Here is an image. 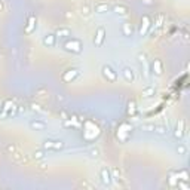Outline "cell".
Segmentation results:
<instances>
[{
    "label": "cell",
    "instance_id": "cell-1",
    "mask_svg": "<svg viewBox=\"0 0 190 190\" xmlns=\"http://www.w3.org/2000/svg\"><path fill=\"white\" fill-rule=\"evenodd\" d=\"M64 49H66L67 52H71V54H82V51H83V43H82L79 39L71 37L70 40H67L64 43Z\"/></svg>",
    "mask_w": 190,
    "mask_h": 190
},
{
    "label": "cell",
    "instance_id": "cell-2",
    "mask_svg": "<svg viewBox=\"0 0 190 190\" xmlns=\"http://www.w3.org/2000/svg\"><path fill=\"white\" fill-rule=\"evenodd\" d=\"M101 75L102 77L107 82H116L117 80V73L115 71V68L109 66V64H104L101 67Z\"/></svg>",
    "mask_w": 190,
    "mask_h": 190
},
{
    "label": "cell",
    "instance_id": "cell-3",
    "mask_svg": "<svg viewBox=\"0 0 190 190\" xmlns=\"http://www.w3.org/2000/svg\"><path fill=\"white\" fill-rule=\"evenodd\" d=\"M64 141H61V140H45L43 141V149L45 150H61L64 149Z\"/></svg>",
    "mask_w": 190,
    "mask_h": 190
},
{
    "label": "cell",
    "instance_id": "cell-4",
    "mask_svg": "<svg viewBox=\"0 0 190 190\" xmlns=\"http://www.w3.org/2000/svg\"><path fill=\"white\" fill-rule=\"evenodd\" d=\"M79 76H80V70H79V68H68L67 71L62 75V80L66 82V83H71V82H75Z\"/></svg>",
    "mask_w": 190,
    "mask_h": 190
},
{
    "label": "cell",
    "instance_id": "cell-5",
    "mask_svg": "<svg viewBox=\"0 0 190 190\" xmlns=\"http://www.w3.org/2000/svg\"><path fill=\"white\" fill-rule=\"evenodd\" d=\"M100 178H101V183L104 186H110L113 181V177H111V171L107 166H102L100 170Z\"/></svg>",
    "mask_w": 190,
    "mask_h": 190
},
{
    "label": "cell",
    "instance_id": "cell-6",
    "mask_svg": "<svg viewBox=\"0 0 190 190\" xmlns=\"http://www.w3.org/2000/svg\"><path fill=\"white\" fill-rule=\"evenodd\" d=\"M122 77H123V80L128 82V83H134V80H135V71L131 67H123L122 68Z\"/></svg>",
    "mask_w": 190,
    "mask_h": 190
},
{
    "label": "cell",
    "instance_id": "cell-7",
    "mask_svg": "<svg viewBox=\"0 0 190 190\" xmlns=\"http://www.w3.org/2000/svg\"><path fill=\"white\" fill-rule=\"evenodd\" d=\"M106 39V28L104 27H98L97 28V33H95V39H94V45L95 46H101L104 43Z\"/></svg>",
    "mask_w": 190,
    "mask_h": 190
},
{
    "label": "cell",
    "instance_id": "cell-8",
    "mask_svg": "<svg viewBox=\"0 0 190 190\" xmlns=\"http://www.w3.org/2000/svg\"><path fill=\"white\" fill-rule=\"evenodd\" d=\"M30 128L33 129V131H45L48 128L46 122H43L40 119H33V120H30Z\"/></svg>",
    "mask_w": 190,
    "mask_h": 190
},
{
    "label": "cell",
    "instance_id": "cell-9",
    "mask_svg": "<svg viewBox=\"0 0 190 190\" xmlns=\"http://www.w3.org/2000/svg\"><path fill=\"white\" fill-rule=\"evenodd\" d=\"M109 11H110V5L106 3V2H100V3H97L94 6L95 14H106V12H109Z\"/></svg>",
    "mask_w": 190,
    "mask_h": 190
},
{
    "label": "cell",
    "instance_id": "cell-10",
    "mask_svg": "<svg viewBox=\"0 0 190 190\" xmlns=\"http://www.w3.org/2000/svg\"><path fill=\"white\" fill-rule=\"evenodd\" d=\"M42 43L48 48H52L55 46V43H57V34H45V37H43V40Z\"/></svg>",
    "mask_w": 190,
    "mask_h": 190
},
{
    "label": "cell",
    "instance_id": "cell-11",
    "mask_svg": "<svg viewBox=\"0 0 190 190\" xmlns=\"http://www.w3.org/2000/svg\"><path fill=\"white\" fill-rule=\"evenodd\" d=\"M149 27H150V18L147 15H144L142 21H141V27H140V36H144V34L147 33Z\"/></svg>",
    "mask_w": 190,
    "mask_h": 190
},
{
    "label": "cell",
    "instance_id": "cell-12",
    "mask_svg": "<svg viewBox=\"0 0 190 190\" xmlns=\"http://www.w3.org/2000/svg\"><path fill=\"white\" fill-rule=\"evenodd\" d=\"M183 126H184V122H183V120H180V122L177 123L175 129H174V137H175L177 140H181V138H183V135H184Z\"/></svg>",
    "mask_w": 190,
    "mask_h": 190
},
{
    "label": "cell",
    "instance_id": "cell-13",
    "mask_svg": "<svg viewBox=\"0 0 190 190\" xmlns=\"http://www.w3.org/2000/svg\"><path fill=\"white\" fill-rule=\"evenodd\" d=\"M152 68H153V73L156 76H161L163 73V67H162L161 60H155V61L152 62Z\"/></svg>",
    "mask_w": 190,
    "mask_h": 190
},
{
    "label": "cell",
    "instance_id": "cell-14",
    "mask_svg": "<svg viewBox=\"0 0 190 190\" xmlns=\"http://www.w3.org/2000/svg\"><path fill=\"white\" fill-rule=\"evenodd\" d=\"M57 36H60V37H70L71 36V30L68 27H60L57 30Z\"/></svg>",
    "mask_w": 190,
    "mask_h": 190
},
{
    "label": "cell",
    "instance_id": "cell-15",
    "mask_svg": "<svg viewBox=\"0 0 190 190\" xmlns=\"http://www.w3.org/2000/svg\"><path fill=\"white\" fill-rule=\"evenodd\" d=\"M153 132H156L159 135H166V134H168V126H166V125H155Z\"/></svg>",
    "mask_w": 190,
    "mask_h": 190
},
{
    "label": "cell",
    "instance_id": "cell-16",
    "mask_svg": "<svg viewBox=\"0 0 190 190\" xmlns=\"http://www.w3.org/2000/svg\"><path fill=\"white\" fill-rule=\"evenodd\" d=\"M113 11H115L116 14H119V15H126L128 14V7L125 6V5H116V6L113 7Z\"/></svg>",
    "mask_w": 190,
    "mask_h": 190
},
{
    "label": "cell",
    "instance_id": "cell-17",
    "mask_svg": "<svg viewBox=\"0 0 190 190\" xmlns=\"http://www.w3.org/2000/svg\"><path fill=\"white\" fill-rule=\"evenodd\" d=\"M156 94V91L153 86H146V88L142 89V97H146V98H149V97H153V95Z\"/></svg>",
    "mask_w": 190,
    "mask_h": 190
},
{
    "label": "cell",
    "instance_id": "cell-18",
    "mask_svg": "<svg viewBox=\"0 0 190 190\" xmlns=\"http://www.w3.org/2000/svg\"><path fill=\"white\" fill-rule=\"evenodd\" d=\"M122 33H123V36H126V37H129V36L132 34V27H131L129 22H125L122 25Z\"/></svg>",
    "mask_w": 190,
    "mask_h": 190
},
{
    "label": "cell",
    "instance_id": "cell-19",
    "mask_svg": "<svg viewBox=\"0 0 190 190\" xmlns=\"http://www.w3.org/2000/svg\"><path fill=\"white\" fill-rule=\"evenodd\" d=\"M34 27H36V18H34V16H30V21H28V25L25 27V31H27V33H31Z\"/></svg>",
    "mask_w": 190,
    "mask_h": 190
},
{
    "label": "cell",
    "instance_id": "cell-20",
    "mask_svg": "<svg viewBox=\"0 0 190 190\" xmlns=\"http://www.w3.org/2000/svg\"><path fill=\"white\" fill-rule=\"evenodd\" d=\"M177 178H180V180H183V181H187L189 180V175H187V171L186 170H181V171H177Z\"/></svg>",
    "mask_w": 190,
    "mask_h": 190
},
{
    "label": "cell",
    "instance_id": "cell-21",
    "mask_svg": "<svg viewBox=\"0 0 190 190\" xmlns=\"http://www.w3.org/2000/svg\"><path fill=\"white\" fill-rule=\"evenodd\" d=\"M177 153L181 155V156H184V155L187 153V147L184 146L183 142H178V146H177Z\"/></svg>",
    "mask_w": 190,
    "mask_h": 190
},
{
    "label": "cell",
    "instance_id": "cell-22",
    "mask_svg": "<svg viewBox=\"0 0 190 190\" xmlns=\"http://www.w3.org/2000/svg\"><path fill=\"white\" fill-rule=\"evenodd\" d=\"M33 157L36 159V161H42L43 157H45V149L43 150H36L33 153Z\"/></svg>",
    "mask_w": 190,
    "mask_h": 190
},
{
    "label": "cell",
    "instance_id": "cell-23",
    "mask_svg": "<svg viewBox=\"0 0 190 190\" xmlns=\"http://www.w3.org/2000/svg\"><path fill=\"white\" fill-rule=\"evenodd\" d=\"M111 177H113V180L119 181V180H120V171L117 170V168H113V170H111Z\"/></svg>",
    "mask_w": 190,
    "mask_h": 190
},
{
    "label": "cell",
    "instance_id": "cell-24",
    "mask_svg": "<svg viewBox=\"0 0 190 190\" xmlns=\"http://www.w3.org/2000/svg\"><path fill=\"white\" fill-rule=\"evenodd\" d=\"M141 128L144 129V131H149V132H152V131L155 129V123H144Z\"/></svg>",
    "mask_w": 190,
    "mask_h": 190
},
{
    "label": "cell",
    "instance_id": "cell-25",
    "mask_svg": "<svg viewBox=\"0 0 190 190\" xmlns=\"http://www.w3.org/2000/svg\"><path fill=\"white\" fill-rule=\"evenodd\" d=\"M89 14H91V7H89V5H83V6H82V15L88 16Z\"/></svg>",
    "mask_w": 190,
    "mask_h": 190
},
{
    "label": "cell",
    "instance_id": "cell-26",
    "mask_svg": "<svg viewBox=\"0 0 190 190\" xmlns=\"http://www.w3.org/2000/svg\"><path fill=\"white\" fill-rule=\"evenodd\" d=\"M89 153H91V156L95 157V159H97V157H100V149H97V147H95V149H92Z\"/></svg>",
    "mask_w": 190,
    "mask_h": 190
},
{
    "label": "cell",
    "instance_id": "cell-27",
    "mask_svg": "<svg viewBox=\"0 0 190 190\" xmlns=\"http://www.w3.org/2000/svg\"><path fill=\"white\" fill-rule=\"evenodd\" d=\"M6 150H7V153H11V155H15V146H14V144H7V146H6Z\"/></svg>",
    "mask_w": 190,
    "mask_h": 190
},
{
    "label": "cell",
    "instance_id": "cell-28",
    "mask_svg": "<svg viewBox=\"0 0 190 190\" xmlns=\"http://www.w3.org/2000/svg\"><path fill=\"white\" fill-rule=\"evenodd\" d=\"M144 6H153V0H142Z\"/></svg>",
    "mask_w": 190,
    "mask_h": 190
},
{
    "label": "cell",
    "instance_id": "cell-29",
    "mask_svg": "<svg viewBox=\"0 0 190 190\" xmlns=\"http://www.w3.org/2000/svg\"><path fill=\"white\" fill-rule=\"evenodd\" d=\"M134 107H135V104L134 102H129V110H128L129 113H134V110H135Z\"/></svg>",
    "mask_w": 190,
    "mask_h": 190
},
{
    "label": "cell",
    "instance_id": "cell-30",
    "mask_svg": "<svg viewBox=\"0 0 190 190\" xmlns=\"http://www.w3.org/2000/svg\"><path fill=\"white\" fill-rule=\"evenodd\" d=\"M0 54H2V49H0Z\"/></svg>",
    "mask_w": 190,
    "mask_h": 190
}]
</instances>
